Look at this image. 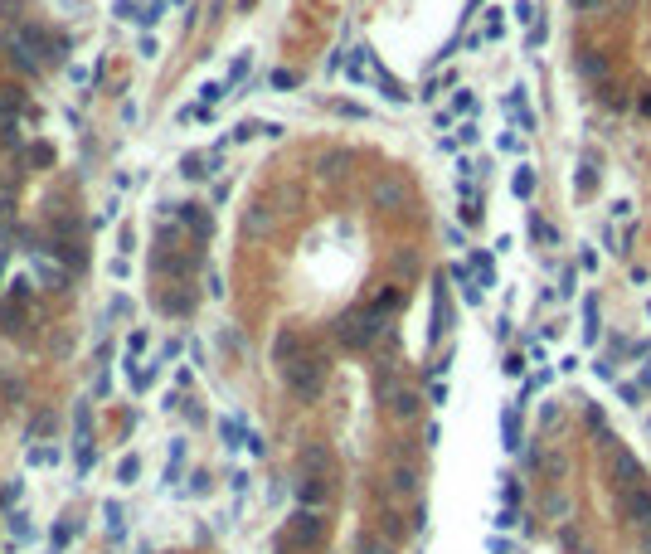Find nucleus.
<instances>
[{
    "instance_id": "b1692460",
    "label": "nucleus",
    "mask_w": 651,
    "mask_h": 554,
    "mask_svg": "<svg viewBox=\"0 0 651 554\" xmlns=\"http://www.w3.org/2000/svg\"><path fill=\"white\" fill-rule=\"evenodd\" d=\"M476 141H481V126L476 122H462L457 126V146H476Z\"/></svg>"
},
{
    "instance_id": "f03ea898",
    "label": "nucleus",
    "mask_w": 651,
    "mask_h": 554,
    "mask_svg": "<svg viewBox=\"0 0 651 554\" xmlns=\"http://www.w3.org/2000/svg\"><path fill=\"white\" fill-rule=\"evenodd\" d=\"M321 535H326V516H321V511H312V506H302V511L287 520L282 545H287V550H316Z\"/></svg>"
},
{
    "instance_id": "e433bc0d",
    "label": "nucleus",
    "mask_w": 651,
    "mask_h": 554,
    "mask_svg": "<svg viewBox=\"0 0 651 554\" xmlns=\"http://www.w3.org/2000/svg\"><path fill=\"white\" fill-rule=\"evenodd\" d=\"M647 312H651V302H647Z\"/></svg>"
},
{
    "instance_id": "cd10ccee",
    "label": "nucleus",
    "mask_w": 651,
    "mask_h": 554,
    "mask_svg": "<svg viewBox=\"0 0 651 554\" xmlns=\"http://www.w3.org/2000/svg\"><path fill=\"white\" fill-rule=\"evenodd\" d=\"M161 15H166V0H151V5H146V15H141V29H151Z\"/></svg>"
},
{
    "instance_id": "dca6fc26",
    "label": "nucleus",
    "mask_w": 651,
    "mask_h": 554,
    "mask_svg": "<svg viewBox=\"0 0 651 554\" xmlns=\"http://www.w3.org/2000/svg\"><path fill=\"white\" fill-rule=\"evenodd\" d=\"M103 516H108V535H112V540H122V535H126V525H122V506L108 501V506H103Z\"/></svg>"
},
{
    "instance_id": "473e14b6",
    "label": "nucleus",
    "mask_w": 651,
    "mask_h": 554,
    "mask_svg": "<svg viewBox=\"0 0 651 554\" xmlns=\"http://www.w3.org/2000/svg\"><path fill=\"white\" fill-rule=\"evenodd\" d=\"M578 195H593V166L578 170Z\"/></svg>"
},
{
    "instance_id": "2f4dec72",
    "label": "nucleus",
    "mask_w": 651,
    "mask_h": 554,
    "mask_svg": "<svg viewBox=\"0 0 651 554\" xmlns=\"http://www.w3.org/2000/svg\"><path fill=\"white\" fill-rule=\"evenodd\" d=\"M515 20H520V24H530V20H540V10H535L530 0H520V5H515Z\"/></svg>"
},
{
    "instance_id": "20e7f679",
    "label": "nucleus",
    "mask_w": 651,
    "mask_h": 554,
    "mask_svg": "<svg viewBox=\"0 0 651 554\" xmlns=\"http://www.w3.org/2000/svg\"><path fill=\"white\" fill-rule=\"evenodd\" d=\"M214 170H219V146H214V151H195V156H185V175H190V180L214 175Z\"/></svg>"
},
{
    "instance_id": "393cba45",
    "label": "nucleus",
    "mask_w": 651,
    "mask_h": 554,
    "mask_svg": "<svg viewBox=\"0 0 651 554\" xmlns=\"http://www.w3.org/2000/svg\"><path fill=\"white\" fill-rule=\"evenodd\" d=\"M29 462H34V467H59V447H34Z\"/></svg>"
},
{
    "instance_id": "9b49d317",
    "label": "nucleus",
    "mask_w": 651,
    "mask_h": 554,
    "mask_svg": "<svg viewBox=\"0 0 651 554\" xmlns=\"http://www.w3.org/2000/svg\"><path fill=\"white\" fill-rule=\"evenodd\" d=\"M20 496H24V481H20V476H15V481H5V491H0V511H5V516H15V511H20Z\"/></svg>"
},
{
    "instance_id": "f8f14e48",
    "label": "nucleus",
    "mask_w": 651,
    "mask_h": 554,
    "mask_svg": "<svg viewBox=\"0 0 651 554\" xmlns=\"http://www.w3.org/2000/svg\"><path fill=\"white\" fill-rule=\"evenodd\" d=\"M141 350H146V331H131V335H126V345H122V360H126V374H131V365L141 360Z\"/></svg>"
},
{
    "instance_id": "7ed1b4c3",
    "label": "nucleus",
    "mask_w": 651,
    "mask_h": 554,
    "mask_svg": "<svg viewBox=\"0 0 651 554\" xmlns=\"http://www.w3.org/2000/svg\"><path fill=\"white\" fill-rule=\"evenodd\" d=\"M219 433H224V447H248L253 457L263 452V438H258L243 418H224V423H219Z\"/></svg>"
},
{
    "instance_id": "c9c22d12",
    "label": "nucleus",
    "mask_w": 651,
    "mask_h": 554,
    "mask_svg": "<svg viewBox=\"0 0 651 554\" xmlns=\"http://www.w3.org/2000/svg\"><path fill=\"white\" fill-rule=\"evenodd\" d=\"M175 5H185V0H175Z\"/></svg>"
},
{
    "instance_id": "a211bd4d",
    "label": "nucleus",
    "mask_w": 651,
    "mask_h": 554,
    "mask_svg": "<svg viewBox=\"0 0 651 554\" xmlns=\"http://www.w3.org/2000/svg\"><path fill=\"white\" fill-rule=\"evenodd\" d=\"M583 340H598V302H583Z\"/></svg>"
},
{
    "instance_id": "a878e982",
    "label": "nucleus",
    "mask_w": 651,
    "mask_h": 554,
    "mask_svg": "<svg viewBox=\"0 0 651 554\" xmlns=\"http://www.w3.org/2000/svg\"><path fill=\"white\" fill-rule=\"evenodd\" d=\"M544 39H549V24H544V20H535V24H530V34H525V49H540Z\"/></svg>"
},
{
    "instance_id": "bb28decb",
    "label": "nucleus",
    "mask_w": 651,
    "mask_h": 554,
    "mask_svg": "<svg viewBox=\"0 0 651 554\" xmlns=\"http://www.w3.org/2000/svg\"><path fill=\"white\" fill-rule=\"evenodd\" d=\"M632 511H637V516L651 525V496H647V491H632Z\"/></svg>"
},
{
    "instance_id": "9d476101",
    "label": "nucleus",
    "mask_w": 651,
    "mask_h": 554,
    "mask_svg": "<svg viewBox=\"0 0 651 554\" xmlns=\"http://www.w3.org/2000/svg\"><path fill=\"white\" fill-rule=\"evenodd\" d=\"M511 190H515V200H530V195H535V170L520 166V170L511 175Z\"/></svg>"
},
{
    "instance_id": "ddd939ff",
    "label": "nucleus",
    "mask_w": 651,
    "mask_h": 554,
    "mask_svg": "<svg viewBox=\"0 0 651 554\" xmlns=\"http://www.w3.org/2000/svg\"><path fill=\"white\" fill-rule=\"evenodd\" d=\"M136 476H141V457L131 452V457H122V462H117V481H122V486H131Z\"/></svg>"
},
{
    "instance_id": "2eb2a0df",
    "label": "nucleus",
    "mask_w": 651,
    "mask_h": 554,
    "mask_svg": "<svg viewBox=\"0 0 651 554\" xmlns=\"http://www.w3.org/2000/svg\"><path fill=\"white\" fill-rule=\"evenodd\" d=\"M248 68H253V54H238V59L228 64V78H224V83H228V88H233V83H243V78H248Z\"/></svg>"
},
{
    "instance_id": "412c9836",
    "label": "nucleus",
    "mask_w": 651,
    "mask_h": 554,
    "mask_svg": "<svg viewBox=\"0 0 651 554\" xmlns=\"http://www.w3.org/2000/svg\"><path fill=\"white\" fill-rule=\"evenodd\" d=\"M68 540H73V525L64 520V525H59V530L49 535V554H64V550H68Z\"/></svg>"
},
{
    "instance_id": "f257e3e1",
    "label": "nucleus",
    "mask_w": 651,
    "mask_h": 554,
    "mask_svg": "<svg viewBox=\"0 0 651 554\" xmlns=\"http://www.w3.org/2000/svg\"><path fill=\"white\" fill-rule=\"evenodd\" d=\"M277 355H282V379L297 399H316L321 394V379H326V365L302 345V335H282L277 340Z\"/></svg>"
},
{
    "instance_id": "f704fd0d",
    "label": "nucleus",
    "mask_w": 651,
    "mask_h": 554,
    "mask_svg": "<svg viewBox=\"0 0 651 554\" xmlns=\"http://www.w3.org/2000/svg\"><path fill=\"white\" fill-rule=\"evenodd\" d=\"M569 5H573V10H583V5H593V0H569Z\"/></svg>"
},
{
    "instance_id": "7c9ffc66",
    "label": "nucleus",
    "mask_w": 651,
    "mask_h": 554,
    "mask_svg": "<svg viewBox=\"0 0 651 554\" xmlns=\"http://www.w3.org/2000/svg\"><path fill=\"white\" fill-rule=\"evenodd\" d=\"M360 554H389V545L374 540V535H360Z\"/></svg>"
},
{
    "instance_id": "6e6552de",
    "label": "nucleus",
    "mask_w": 651,
    "mask_h": 554,
    "mask_svg": "<svg viewBox=\"0 0 651 554\" xmlns=\"http://www.w3.org/2000/svg\"><path fill=\"white\" fill-rule=\"evenodd\" d=\"M452 277L462 282V302H471V307H476V302H481V287H476L471 268H462V263H457V268H452Z\"/></svg>"
},
{
    "instance_id": "aec40b11",
    "label": "nucleus",
    "mask_w": 651,
    "mask_h": 554,
    "mask_svg": "<svg viewBox=\"0 0 651 554\" xmlns=\"http://www.w3.org/2000/svg\"><path fill=\"white\" fill-rule=\"evenodd\" d=\"M506 10H486V29H481V39H501L506 34V20H501Z\"/></svg>"
},
{
    "instance_id": "5701e85b",
    "label": "nucleus",
    "mask_w": 651,
    "mask_h": 554,
    "mask_svg": "<svg viewBox=\"0 0 651 554\" xmlns=\"http://www.w3.org/2000/svg\"><path fill=\"white\" fill-rule=\"evenodd\" d=\"M263 126H268V122H253V117H243V122L233 126V141H248V136H258Z\"/></svg>"
},
{
    "instance_id": "0eeeda50",
    "label": "nucleus",
    "mask_w": 651,
    "mask_h": 554,
    "mask_svg": "<svg viewBox=\"0 0 651 554\" xmlns=\"http://www.w3.org/2000/svg\"><path fill=\"white\" fill-rule=\"evenodd\" d=\"M471 268H476V287L486 292V287H496V258L491 253H476L471 258Z\"/></svg>"
},
{
    "instance_id": "39448f33",
    "label": "nucleus",
    "mask_w": 651,
    "mask_h": 554,
    "mask_svg": "<svg viewBox=\"0 0 651 554\" xmlns=\"http://www.w3.org/2000/svg\"><path fill=\"white\" fill-rule=\"evenodd\" d=\"M175 214H180V219H185L190 228H195V238H210V233H214V219H210V214H205L200 205H180Z\"/></svg>"
},
{
    "instance_id": "4468645a",
    "label": "nucleus",
    "mask_w": 651,
    "mask_h": 554,
    "mask_svg": "<svg viewBox=\"0 0 651 554\" xmlns=\"http://www.w3.org/2000/svg\"><path fill=\"white\" fill-rule=\"evenodd\" d=\"M447 331V297H442V287L433 292V340Z\"/></svg>"
},
{
    "instance_id": "6ab92c4d",
    "label": "nucleus",
    "mask_w": 651,
    "mask_h": 554,
    "mask_svg": "<svg viewBox=\"0 0 651 554\" xmlns=\"http://www.w3.org/2000/svg\"><path fill=\"white\" fill-rule=\"evenodd\" d=\"M501 433H506V447H520V418H515V409H506V418H501Z\"/></svg>"
},
{
    "instance_id": "72a5a7b5",
    "label": "nucleus",
    "mask_w": 651,
    "mask_h": 554,
    "mask_svg": "<svg viewBox=\"0 0 651 554\" xmlns=\"http://www.w3.org/2000/svg\"><path fill=\"white\" fill-rule=\"evenodd\" d=\"M136 49H141V59H156V39H151V34H141V44H136Z\"/></svg>"
},
{
    "instance_id": "c756f323",
    "label": "nucleus",
    "mask_w": 651,
    "mask_h": 554,
    "mask_svg": "<svg viewBox=\"0 0 651 554\" xmlns=\"http://www.w3.org/2000/svg\"><path fill=\"white\" fill-rule=\"evenodd\" d=\"M471 108H476L471 93H457V98H452V112H457V117H471Z\"/></svg>"
},
{
    "instance_id": "423d86ee",
    "label": "nucleus",
    "mask_w": 651,
    "mask_h": 554,
    "mask_svg": "<svg viewBox=\"0 0 651 554\" xmlns=\"http://www.w3.org/2000/svg\"><path fill=\"white\" fill-rule=\"evenodd\" d=\"M506 112L515 117V126H520V131H535V112H525V98H520V88H515V93L506 98Z\"/></svg>"
},
{
    "instance_id": "c85d7f7f",
    "label": "nucleus",
    "mask_w": 651,
    "mask_h": 554,
    "mask_svg": "<svg viewBox=\"0 0 651 554\" xmlns=\"http://www.w3.org/2000/svg\"><path fill=\"white\" fill-rule=\"evenodd\" d=\"M272 88H277V93L297 88V73H292V68H277V73H272Z\"/></svg>"
},
{
    "instance_id": "4be33fe9",
    "label": "nucleus",
    "mask_w": 651,
    "mask_h": 554,
    "mask_svg": "<svg viewBox=\"0 0 651 554\" xmlns=\"http://www.w3.org/2000/svg\"><path fill=\"white\" fill-rule=\"evenodd\" d=\"M117 20H136L141 24V15H146V5H136V0H117V10H112Z\"/></svg>"
},
{
    "instance_id": "f3484780",
    "label": "nucleus",
    "mask_w": 651,
    "mask_h": 554,
    "mask_svg": "<svg viewBox=\"0 0 651 554\" xmlns=\"http://www.w3.org/2000/svg\"><path fill=\"white\" fill-rule=\"evenodd\" d=\"M180 467H185V443L170 447V462H166V486H170V481H180Z\"/></svg>"
},
{
    "instance_id": "1a4fd4ad",
    "label": "nucleus",
    "mask_w": 651,
    "mask_h": 554,
    "mask_svg": "<svg viewBox=\"0 0 651 554\" xmlns=\"http://www.w3.org/2000/svg\"><path fill=\"white\" fill-rule=\"evenodd\" d=\"M29 535H34V530H29V516H24V511H15V516H10V550L29 545Z\"/></svg>"
}]
</instances>
